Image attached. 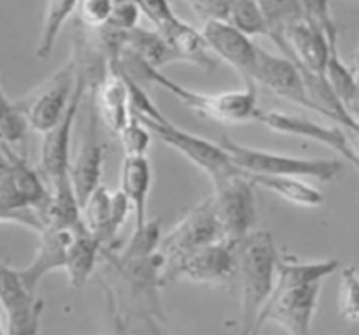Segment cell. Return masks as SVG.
Returning a JSON list of instances; mask_svg holds the SVG:
<instances>
[{"mask_svg":"<svg viewBox=\"0 0 359 335\" xmlns=\"http://www.w3.org/2000/svg\"><path fill=\"white\" fill-rule=\"evenodd\" d=\"M121 2H132V0H114V4H121ZM135 2V0H133Z\"/></svg>","mask_w":359,"mask_h":335,"instance_id":"obj_41","label":"cell"},{"mask_svg":"<svg viewBox=\"0 0 359 335\" xmlns=\"http://www.w3.org/2000/svg\"><path fill=\"white\" fill-rule=\"evenodd\" d=\"M77 4L79 0H48L41 37L35 49L39 58H48L65 21L72 16L74 11H77Z\"/></svg>","mask_w":359,"mask_h":335,"instance_id":"obj_28","label":"cell"},{"mask_svg":"<svg viewBox=\"0 0 359 335\" xmlns=\"http://www.w3.org/2000/svg\"><path fill=\"white\" fill-rule=\"evenodd\" d=\"M135 4L139 6L140 13L156 27V30L175 18L168 0H135Z\"/></svg>","mask_w":359,"mask_h":335,"instance_id":"obj_36","label":"cell"},{"mask_svg":"<svg viewBox=\"0 0 359 335\" xmlns=\"http://www.w3.org/2000/svg\"><path fill=\"white\" fill-rule=\"evenodd\" d=\"M4 335H39L44 301L30 291L18 276L16 269L2 267L0 272Z\"/></svg>","mask_w":359,"mask_h":335,"instance_id":"obj_11","label":"cell"},{"mask_svg":"<svg viewBox=\"0 0 359 335\" xmlns=\"http://www.w3.org/2000/svg\"><path fill=\"white\" fill-rule=\"evenodd\" d=\"M255 188L256 186L242 171L214 185V195L210 197L216 207L224 241L238 244L242 239L255 232Z\"/></svg>","mask_w":359,"mask_h":335,"instance_id":"obj_9","label":"cell"},{"mask_svg":"<svg viewBox=\"0 0 359 335\" xmlns=\"http://www.w3.org/2000/svg\"><path fill=\"white\" fill-rule=\"evenodd\" d=\"M258 121L280 136L302 137V139L323 144V146L342 155L346 160H349L354 167L359 169V150L339 126L319 125L312 119L277 111H262Z\"/></svg>","mask_w":359,"mask_h":335,"instance_id":"obj_14","label":"cell"},{"mask_svg":"<svg viewBox=\"0 0 359 335\" xmlns=\"http://www.w3.org/2000/svg\"><path fill=\"white\" fill-rule=\"evenodd\" d=\"M203 21H226L230 13V0H186Z\"/></svg>","mask_w":359,"mask_h":335,"instance_id":"obj_38","label":"cell"},{"mask_svg":"<svg viewBox=\"0 0 359 335\" xmlns=\"http://www.w3.org/2000/svg\"><path fill=\"white\" fill-rule=\"evenodd\" d=\"M158 32L163 35L165 41L174 49L179 62L195 63V65L207 70V72L216 69V56L210 51L202 32H198L195 27L182 21L181 18L175 16L167 25L158 28Z\"/></svg>","mask_w":359,"mask_h":335,"instance_id":"obj_21","label":"cell"},{"mask_svg":"<svg viewBox=\"0 0 359 335\" xmlns=\"http://www.w3.org/2000/svg\"><path fill=\"white\" fill-rule=\"evenodd\" d=\"M137 119L142 121L158 140L181 153L186 160L198 167L210 179L212 186L241 172V169L235 165L233 158L219 143H210L205 137L186 132V130L175 126L168 118L165 121H153V119L144 118Z\"/></svg>","mask_w":359,"mask_h":335,"instance_id":"obj_5","label":"cell"},{"mask_svg":"<svg viewBox=\"0 0 359 335\" xmlns=\"http://www.w3.org/2000/svg\"><path fill=\"white\" fill-rule=\"evenodd\" d=\"M132 211L130 200L121 190L109 192L104 185L88 199L83 207V220L88 230L102 242L104 249H111L112 241Z\"/></svg>","mask_w":359,"mask_h":335,"instance_id":"obj_15","label":"cell"},{"mask_svg":"<svg viewBox=\"0 0 359 335\" xmlns=\"http://www.w3.org/2000/svg\"><path fill=\"white\" fill-rule=\"evenodd\" d=\"M84 227V225H83ZM79 230V228H77ZM77 230H58V228H48L39 234V246L35 249V256L28 267L16 269L21 283L30 291L37 294L41 281L48 274L55 270H65L67 258H69V248L72 244L74 234Z\"/></svg>","mask_w":359,"mask_h":335,"instance_id":"obj_18","label":"cell"},{"mask_svg":"<svg viewBox=\"0 0 359 335\" xmlns=\"http://www.w3.org/2000/svg\"><path fill=\"white\" fill-rule=\"evenodd\" d=\"M217 241H224L223 230L217 220L212 197H207L189 209L186 216L161 237L158 253L163 258V272Z\"/></svg>","mask_w":359,"mask_h":335,"instance_id":"obj_6","label":"cell"},{"mask_svg":"<svg viewBox=\"0 0 359 335\" xmlns=\"http://www.w3.org/2000/svg\"><path fill=\"white\" fill-rule=\"evenodd\" d=\"M32 129L30 119L20 98H11L2 91V107H0V137L2 144L16 150V146L25 144L28 130Z\"/></svg>","mask_w":359,"mask_h":335,"instance_id":"obj_27","label":"cell"},{"mask_svg":"<svg viewBox=\"0 0 359 335\" xmlns=\"http://www.w3.org/2000/svg\"><path fill=\"white\" fill-rule=\"evenodd\" d=\"M351 70H353L354 77H356L358 84H359V48L356 51V55H354V60H353V65H351Z\"/></svg>","mask_w":359,"mask_h":335,"instance_id":"obj_40","label":"cell"},{"mask_svg":"<svg viewBox=\"0 0 359 335\" xmlns=\"http://www.w3.org/2000/svg\"><path fill=\"white\" fill-rule=\"evenodd\" d=\"M51 192L23 155L0 143V218L23 209H48Z\"/></svg>","mask_w":359,"mask_h":335,"instance_id":"obj_7","label":"cell"},{"mask_svg":"<svg viewBox=\"0 0 359 335\" xmlns=\"http://www.w3.org/2000/svg\"><path fill=\"white\" fill-rule=\"evenodd\" d=\"M284 42H286V48L283 51L284 56L297 62L300 69L326 76L330 56L337 48L330 44L325 32L319 30L304 18L287 28Z\"/></svg>","mask_w":359,"mask_h":335,"instance_id":"obj_17","label":"cell"},{"mask_svg":"<svg viewBox=\"0 0 359 335\" xmlns=\"http://www.w3.org/2000/svg\"><path fill=\"white\" fill-rule=\"evenodd\" d=\"M339 269V260L302 262L297 256L280 255L273 294L263 308L256 334L273 323L286 335H312V320L326 277Z\"/></svg>","mask_w":359,"mask_h":335,"instance_id":"obj_1","label":"cell"},{"mask_svg":"<svg viewBox=\"0 0 359 335\" xmlns=\"http://www.w3.org/2000/svg\"><path fill=\"white\" fill-rule=\"evenodd\" d=\"M202 34L214 56L224 60L228 65L241 72L245 79H251L259 51V46H256L251 37L242 34L228 21L219 20L205 21Z\"/></svg>","mask_w":359,"mask_h":335,"instance_id":"obj_16","label":"cell"},{"mask_svg":"<svg viewBox=\"0 0 359 335\" xmlns=\"http://www.w3.org/2000/svg\"><path fill=\"white\" fill-rule=\"evenodd\" d=\"M219 144L230 153L235 165L245 174L284 176V178L316 179V181L330 183L339 178L342 172V164L333 158H300L273 153V151L244 146L228 136H221Z\"/></svg>","mask_w":359,"mask_h":335,"instance_id":"obj_4","label":"cell"},{"mask_svg":"<svg viewBox=\"0 0 359 335\" xmlns=\"http://www.w3.org/2000/svg\"><path fill=\"white\" fill-rule=\"evenodd\" d=\"M339 313L347 322H359V272L353 265L340 272Z\"/></svg>","mask_w":359,"mask_h":335,"instance_id":"obj_31","label":"cell"},{"mask_svg":"<svg viewBox=\"0 0 359 335\" xmlns=\"http://www.w3.org/2000/svg\"><path fill=\"white\" fill-rule=\"evenodd\" d=\"M104 294H105V302H107V316H109L107 335H132L130 334L128 318L123 316L121 309H119L118 306V301H116L114 291L105 284Z\"/></svg>","mask_w":359,"mask_h":335,"instance_id":"obj_37","label":"cell"},{"mask_svg":"<svg viewBox=\"0 0 359 335\" xmlns=\"http://www.w3.org/2000/svg\"><path fill=\"white\" fill-rule=\"evenodd\" d=\"M104 160L105 146L93 136V123H91L90 137H86L70 165V181L81 207H84L88 199L102 186Z\"/></svg>","mask_w":359,"mask_h":335,"instance_id":"obj_20","label":"cell"},{"mask_svg":"<svg viewBox=\"0 0 359 335\" xmlns=\"http://www.w3.org/2000/svg\"><path fill=\"white\" fill-rule=\"evenodd\" d=\"M230 2H231V0H230Z\"/></svg>","mask_w":359,"mask_h":335,"instance_id":"obj_42","label":"cell"},{"mask_svg":"<svg viewBox=\"0 0 359 335\" xmlns=\"http://www.w3.org/2000/svg\"><path fill=\"white\" fill-rule=\"evenodd\" d=\"M126 49L153 69L161 70L168 63L179 62L174 49L158 30H146L140 27L133 28L126 34Z\"/></svg>","mask_w":359,"mask_h":335,"instance_id":"obj_25","label":"cell"},{"mask_svg":"<svg viewBox=\"0 0 359 335\" xmlns=\"http://www.w3.org/2000/svg\"><path fill=\"white\" fill-rule=\"evenodd\" d=\"M114 6V0H79L77 16L84 27L100 30L111 20Z\"/></svg>","mask_w":359,"mask_h":335,"instance_id":"obj_34","label":"cell"},{"mask_svg":"<svg viewBox=\"0 0 359 335\" xmlns=\"http://www.w3.org/2000/svg\"><path fill=\"white\" fill-rule=\"evenodd\" d=\"M228 23L248 37H269L270 27L258 0H231Z\"/></svg>","mask_w":359,"mask_h":335,"instance_id":"obj_29","label":"cell"},{"mask_svg":"<svg viewBox=\"0 0 359 335\" xmlns=\"http://www.w3.org/2000/svg\"><path fill=\"white\" fill-rule=\"evenodd\" d=\"M140 14L142 13H140L139 6L133 0L132 2L116 4L111 20H109V23L105 27H111L119 32H132L133 28L139 27Z\"/></svg>","mask_w":359,"mask_h":335,"instance_id":"obj_35","label":"cell"},{"mask_svg":"<svg viewBox=\"0 0 359 335\" xmlns=\"http://www.w3.org/2000/svg\"><path fill=\"white\" fill-rule=\"evenodd\" d=\"M116 63H119V67L137 83L147 81V83L156 84L174 95L188 109L205 116V118L214 119V121L228 123V125H244V123L258 121L259 114H262V109L258 105V90H256V83L251 79H245V86L242 90L202 93V91L189 90L181 83H175L174 79L165 76L160 69L149 67L126 48L121 58Z\"/></svg>","mask_w":359,"mask_h":335,"instance_id":"obj_2","label":"cell"},{"mask_svg":"<svg viewBox=\"0 0 359 335\" xmlns=\"http://www.w3.org/2000/svg\"><path fill=\"white\" fill-rule=\"evenodd\" d=\"M91 90L97 97L98 111L107 129L119 136L121 130L133 119L128 86L119 67L109 63V74L97 88H91Z\"/></svg>","mask_w":359,"mask_h":335,"instance_id":"obj_19","label":"cell"},{"mask_svg":"<svg viewBox=\"0 0 359 335\" xmlns=\"http://www.w3.org/2000/svg\"><path fill=\"white\" fill-rule=\"evenodd\" d=\"M251 81L265 86L276 97L316 112L314 104L309 97L304 70L287 56L272 55L259 48Z\"/></svg>","mask_w":359,"mask_h":335,"instance_id":"obj_13","label":"cell"},{"mask_svg":"<svg viewBox=\"0 0 359 335\" xmlns=\"http://www.w3.org/2000/svg\"><path fill=\"white\" fill-rule=\"evenodd\" d=\"M237 274V244L217 241L193 253L181 263L165 270L161 284L189 281L200 284H217L230 281Z\"/></svg>","mask_w":359,"mask_h":335,"instance_id":"obj_10","label":"cell"},{"mask_svg":"<svg viewBox=\"0 0 359 335\" xmlns=\"http://www.w3.org/2000/svg\"><path fill=\"white\" fill-rule=\"evenodd\" d=\"M245 174V172H244ZM249 181L258 188L266 190L287 202L300 207H319L325 204V193L314 185L300 178H284V176H258L245 174Z\"/></svg>","mask_w":359,"mask_h":335,"instance_id":"obj_24","label":"cell"},{"mask_svg":"<svg viewBox=\"0 0 359 335\" xmlns=\"http://www.w3.org/2000/svg\"><path fill=\"white\" fill-rule=\"evenodd\" d=\"M128 325L132 335H170L161 327V320L147 311H139L128 316Z\"/></svg>","mask_w":359,"mask_h":335,"instance_id":"obj_39","label":"cell"},{"mask_svg":"<svg viewBox=\"0 0 359 335\" xmlns=\"http://www.w3.org/2000/svg\"><path fill=\"white\" fill-rule=\"evenodd\" d=\"M88 88H90V81L79 70V79H77V86L69 111L58 125L44 133V139H42L41 165L46 179L51 183V186L70 179V165H72V162H70V139H72L74 123H76L77 112H79V105L86 95Z\"/></svg>","mask_w":359,"mask_h":335,"instance_id":"obj_12","label":"cell"},{"mask_svg":"<svg viewBox=\"0 0 359 335\" xmlns=\"http://www.w3.org/2000/svg\"><path fill=\"white\" fill-rule=\"evenodd\" d=\"M305 20L323 30L330 44L337 48V25L330 13V0H302Z\"/></svg>","mask_w":359,"mask_h":335,"instance_id":"obj_33","label":"cell"},{"mask_svg":"<svg viewBox=\"0 0 359 335\" xmlns=\"http://www.w3.org/2000/svg\"><path fill=\"white\" fill-rule=\"evenodd\" d=\"M77 79H79L77 62L74 56H70L69 62L60 67L49 79H46L32 93L20 98L30 119L32 129L46 133L62 121L72 102Z\"/></svg>","mask_w":359,"mask_h":335,"instance_id":"obj_8","label":"cell"},{"mask_svg":"<svg viewBox=\"0 0 359 335\" xmlns=\"http://www.w3.org/2000/svg\"><path fill=\"white\" fill-rule=\"evenodd\" d=\"M151 185H153V171L147 157H125L121 164V192L130 200L135 227L140 230L146 227L147 220V199H149Z\"/></svg>","mask_w":359,"mask_h":335,"instance_id":"obj_22","label":"cell"},{"mask_svg":"<svg viewBox=\"0 0 359 335\" xmlns=\"http://www.w3.org/2000/svg\"><path fill=\"white\" fill-rule=\"evenodd\" d=\"M118 137L121 140L125 157H147L154 136L142 121L133 118Z\"/></svg>","mask_w":359,"mask_h":335,"instance_id":"obj_32","label":"cell"},{"mask_svg":"<svg viewBox=\"0 0 359 335\" xmlns=\"http://www.w3.org/2000/svg\"><path fill=\"white\" fill-rule=\"evenodd\" d=\"M258 4L269 21L270 39L279 46L280 51H284V35L287 28L305 18L302 0H258Z\"/></svg>","mask_w":359,"mask_h":335,"instance_id":"obj_26","label":"cell"},{"mask_svg":"<svg viewBox=\"0 0 359 335\" xmlns=\"http://www.w3.org/2000/svg\"><path fill=\"white\" fill-rule=\"evenodd\" d=\"M280 253L270 232L255 230L237 244L241 280V334L255 335L263 308L277 283Z\"/></svg>","mask_w":359,"mask_h":335,"instance_id":"obj_3","label":"cell"},{"mask_svg":"<svg viewBox=\"0 0 359 335\" xmlns=\"http://www.w3.org/2000/svg\"><path fill=\"white\" fill-rule=\"evenodd\" d=\"M104 246L102 242L88 230V227H81L74 234L72 244L69 248V258H67L65 272L69 277V287L83 288L97 267Z\"/></svg>","mask_w":359,"mask_h":335,"instance_id":"obj_23","label":"cell"},{"mask_svg":"<svg viewBox=\"0 0 359 335\" xmlns=\"http://www.w3.org/2000/svg\"><path fill=\"white\" fill-rule=\"evenodd\" d=\"M161 225L160 220L147 221L146 227L140 230H133L132 237L126 242L125 249L118 253L123 258H142V256L154 255L161 242Z\"/></svg>","mask_w":359,"mask_h":335,"instance_id":"obj_30","label":"cell"}]
</instances>
